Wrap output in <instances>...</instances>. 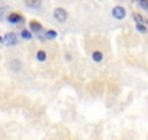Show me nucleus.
I'll return each instance as SVG.
<instances>
[{
    "instance_id": "nucleus-4",
    "label": "nucleus",
    "mask_w": 148,
    "mask_h": 140,
    "mask_svg": "<svg viewBox=\"0 0 148 140\" xmlns=\"http://www.w3.org/2000/svg\"><path fill=\"white\" fill-rule=\"evenodd\" d=\"M3 41L6 42V45L13 47V45H16V44H18V37H16V34H13V32H8V34L5 35Z\"/></svg>"
},
{
    "instance_id": "nucleus-3",
    "label": "nucleus",
    "mask_w": 148,
    "mask_h": 140,
    "mask_svg": "<svg viewBox=\"0 0 148 140\" xmlns=\"http://www.w3.org/2000/svg\"><path fill=\"white\" fill-rule=\"evenodd\" d=\"M8 21H9V24H13V25H18V24H23V16L22 15H19V13H16V12H12L9 16H8Z\"/></svg>"
},
{
    "instance_id": "nucleus-1",
    "label": "nucleus",
    "mask_w": 148,
    "mask_h": 140,
    "mask_svg": "<svg viewBox=\"0 0 148 140\" xmlns=\"http://www.w3.org/2000/svg\"><path fill=\"white\" fill-rule=\"evenodd\" d=\"M54 18L58 21V22H65L67 21V18H68V13H67V10L65 9H62V8H57L55 10H54Z\"/></svg>"
},
{
    "instance_id": "nucleus-8",
    "label": "nucleus",
    "mask_w": 148,
    "mask_h": 140,
    "mask_svg": "<svg viewBox=\"0 0 148 140\" xmlns=\"http://www.w3.org/2000/svg\"><path fill=\"white\" fill-rule=\"evenodd\" d=\"M134 19H135V22L139 24V25H148V21L144 19V16H141V15H138V13H134Z\"/></svg>"
},
{
    "instance_id": "nucleus-2",
    "label": "nucleus",
    "mask_w": 148,
    "mask_h": 140,
    "mask_svg": "<svg viewBox=\"0 0 148 140\" xmlns=\"http://www.w3.org/2000/svg\"><path fill=\"white\" fill-rule=\"evenodd\" d=\"M112 16H113L115 19H118V21H122V19L126 16L125 8H122V6H115V8L112 9Z\"/></svg>"
},
{
    "instance_id": "nucleus-11",
    "label": "nucleus",
    "mask_w": 148,
    "mask_h": 140,
    "mask_svg": "<svg viewBox=\"0 0 148 140\" xmlns=\"http://www.w3.org/2000/svg\"><path fill=\"white\" fill-rule=\"evenodd\" d=\"M57 35H58V34H57L55 31H52V29H49V31H47V32H45V37H47L48 40H55V38H57Z\"/></svg>"
},
{
    "instance_id": "nucleus-10",
    "label": "nucleus",
    "mask_w": 148,
    "mask_h": 140,
    "mask_svg": "<svg viewBox=\"0 0 148 140\" xmlns=\"http://www.w3.org/2000/svg\"><path fill=\"white\" fill-rule=\"evenodd\" d=\"M36 58H38V61H45L47 60V53L44 50H39L36 53Z\"/></svg>"
},
{
    "instance_id": "nucleus-16",
    "label": "nucleus",
    "mask_w": 148,
    "mask_h": 140,
    "mask_svg": "<svg viewBox=\"0 0 148 140\" xmlns=\"http://www.w3.org/2000/svg\"><path fill=\"white\" fill-rule=\"evenodd\" d=\"M132 2H139V0H132Z\"/></svg>"
},
{
    "instance_id": "nucleus-7",
    "label": "nucleus",
    "mask_w": 148,
    "mask_h": 140,
    "mask_svg": "<svg viewBox=\"0 0 148 140\" xmlns=\"http://www.w3.org/2000/svg\"><path fill=\"white\" fill-rule=\"evenodd\" d=\"M10 70H13V72H19V70H22V63L19 60H12L10 61Z\"/></svg>"
},
{
    "instance_id": "nucleus-5",
    "label": "nucleus",
    "mask_w": 148,
    "mask_h": 140,
    "mask_svg": "<svg viewBox=\"0 0 148 140\" xmlns=\"http://www.w3.org/2000/svg\"><path fill=\"white\" fill-rule=\"evenodd\" d=\"M42 5V0H25V6L29 9H38Z\"/></svg>"
},
{
    "instance_id": "nucleus-13",
    "label": "nucleus",
    "mask_w": 148,
    "mask_h": 140,
    "mask_svg": "<svg viewBox=\"0 0 148 140\" xmlns=\"http://www.w3.org/2000/svg\"><path fill=\"white\" fill-rule=\"evenodd\" d=\"M136 31L141 32V34H147V26H145V25H139V24H136Z\"/></svg>"
},
{
    "instance_id": "nucleus-15",
    "label": "nucleus",
    "mask_w": 148,
    "mask_h": 140,
    "mask_svg": "<svg viewBox=\"0 0 148 140\" xmlns=\"http://www.w3.org/2000/svg\"><path fill=\"white\" fill-rule=\"evenodd\" d=\"M0 42H3V38L2 37H0Z\"/></svg>"
},
{
    "instance_id": "nucleus-6",
    "label": "nucleus",
    "mask_w": 148,
    "mask_h": 140,
    "mask_svg": "<svg viewBox=\"0 0 148 140\" xmlns=\"http://www.w3.org/2000/svg\"><path fill=\"white\" fill-rule=\"evenodd\" d=\"M29 28H31L32 32H41L42 31V25L38 21H31L29 22Z\"/></svg>"
},
{
    "instance_id": "nucleus-9",
    "label": "nucleus",
    "mask_w": 148,
    "mask_h": 140,
    "mask_svg": "<svg viewBox=\"0 0 148 140\" xmlns=\"http://www.w3.org/2000/svg\"><path fill=\"white\" fill-rule=\"evenodd\" d=\"M92 58H93L96 63H100V61L103 60V54H102L100 51H93V54H92Z\"/></svg>"
},
{
    "instance_id": "nucleus-14",
    "label": "nucleus",
    "mask_w": 148,
    "mask_h": 140,
    "mask_svg": "<svg viewBox=\"0 0 148 140\" xmlns=\"http://www.w3.org/2000/svg\"><path fill=\"white\" fill-rule=\"evenodd\" d=\"M139 6L145 10H148V0H139Z\"/></svg>"
},
{
    "instance_id": "nucleus-12",
    "label": "nucleus",
    "mask_w": 148,
    "mask_h": 140,
    "mask_svg": "<svg viewBox=\"0 0 148 140\" xmlns=\"http://www.w3.org/2000/svg\"><path fill=\"white\" fill-rule=\"evenodd\" d=\"M21 35H22L23 40H31V38H32V34H31V31H28V29H23V31L21 32Z\"/></svg>"
}]
</instances>
